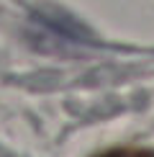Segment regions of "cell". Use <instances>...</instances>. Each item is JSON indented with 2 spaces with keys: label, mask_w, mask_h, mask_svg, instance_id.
<instances>
[{
  "label": "cell",
  "mask_w": 154,
  "mask_h": 157,
  "mask_svg": "<svg viewBox=\"0 0 154 157\" xmlns=\"http://www.w3.org/2000/svg\"><path fill=\"white\" fill-rule=\"evenodd\" d=\"M95 157H154V152L144 149V147H113V149H105V152H100Z\"/></svg>",
  "instance_id": "cell-1"
}]
</instances>
